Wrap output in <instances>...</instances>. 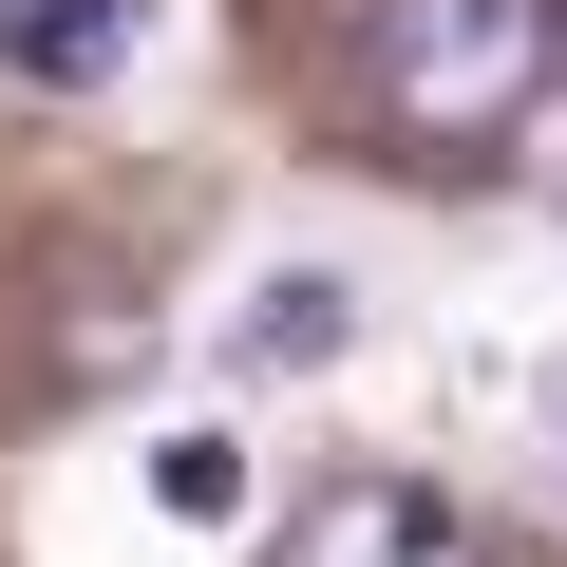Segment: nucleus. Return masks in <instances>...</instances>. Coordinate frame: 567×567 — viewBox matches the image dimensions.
Instances as JSON below:
<instances>
[{
  "label": "nucleus",
  "instance_id": "obj_1",
  "mask_svg": "<svg viewBox=\"0 0 567 567\" xmlns=\"http://www.w3.org/2000/svg\"><path fill=\"white\" fill-rule=\"evenodd\" d=\"M360 95H379L398 152H492V133L548 95V0H379Z\"/></svg>",
  "mask_w": 567,
  "mask_h": 567
},
{
  "label": "nucleus",
  "instance_id": "obj_2",
  "mask_svg": "<svg viewBox=\"0 0 567 567\" xmlns=\"http://www.w3.org/2000/svg\"><path fill=\"white\" fill-rule=\"evenodd\" d=\"M265 567H492V529L435 511L416 473H341V492H303V529H284Z\"/></svg>",
  "mask_w": 567,
  "mask_h": 567
},
{
  "label": "nucleus",
  "instance_id": "obj_4",
  "mask_svg": "<svg viewBox=\"0 0 567 567\" xmlns=\"http://www.w3.org/2000/svg\"><path fill=\"white\" fill-rule=\"evenodd\" d=\"M133 39H152V0H0V76H39V95H95Z\"/></svg>",
  "mask_w": 567,
  "mask_h": 567
},
{
  "label": "nucleus",
  "instance_id": "obj_3",
  "mask_svg": "<svg viewBox=\"0 0 567 567\" xmlns=\"http://www.w3.org/2000/svg\"><path fill=\"white\" fill-rule=\"evenodd\" d=\"M341 341H360V284H341V265H284V284H246V322H227V360H246V379H322Z\"/></svg>",
  "mask_w": 567,
  "mask_h": 567
},
{
  "label": "nucleus",
  "instance_id": "obj_5",
  "mask_svg": "<svg viewBox=\"0 0 567 567\" xmlns=\"http://www.w3.org/2000/svg\"><path fill=\"white\" fill-rule=\"evenodd\" d=\"M152 492H171L189 529H227V511H246V454H227V435H152Z\"/></svg>",
  "mask_w": 567,
  "mask_h": 567
},
{
  "label": "nucleus",
  "instance_id": "obj_7",
  "mask_svg": "<svg viewBox=\"0 0 567 567\" xmlns=\"http://www.w3.org/2000/svg\"><path fill=\"white\" fill-rule=\"evenodd\" d=\"M548 416H567V398H548Z\"/></svg>",
  "mask_w": 567,
  "mask_h": 567
},
{
  "label": "nucleus",
  "instance_id": "obj_6",
  "mask_svg": "<svg viewBox=\"0 0 567 567\" xmlns=\"http://www.w3.org/2000/svg\"><path fill=\"white\" fill-rule=\"evenodd\" d=\"M548 208H567V152H548Z\"/></svg>",
  "mask_w": 567,
  "mask_h": 567
}]
</instances>
